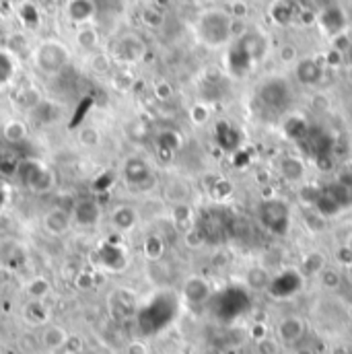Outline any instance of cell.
I'll use <instances>...</instances> for the list:
<instances>
[{"label": "cell", "mask_w": 352, "mask_h": 354, "mask_svg": "<svg viewBox=\"0 0 352 354\" xmlns=\"http://www.w3.org/2000/svg\"><path fill=\"white\" fill-rule=\"evenodd\" d=\"M64 15L75 25H87L95 19V4L93 0H68L64 6Z\"/></svg>", "instance_id": "obj_11"}, {"label": "cell", "mask_w": 352, "mask_h": 354, "mask_svg": "<svg viewBox=\"0 0 352 354\" xmlns=\"http://www.w3.org/2000/svg\"><path fill=\"white\" fill-rule=\"evenodd\" d=\"M151 354H155V353H151Z\"/></svg>", "instance_id": "obj_29"}, {"label": "cell", "mask_w": 352, "mask_h": 354, "mask_svg": "<svg viewBox=\"0 0 352 354\" xmlns=\"http://www.w3.org/2000/svg\"><path fill=\"white\" fill-rule=\"evenodd\" d=\"M89 62H91V71H95L99 75H107L111 71V66H113L111 56L105 54V52H93L91 58H89Z\"/></svg>", "instance_id": "obj_22"}, {"label": "cell", "mask_w": 352, "mask_h": 354, "mask_svg": "<svg viewBox=\"0 0 352 354\" xmlns=\"http://www.w3.org/2000/svg\"><path fill=\"white\" fill-rule=\"evenodd\" d=\"M17 73V58L10 50H0V87H6Z\"/></svg>", "instance_id": "obj_17"}, {"label": "cell", "mask_w": 352, "mask_h": 354, "mask_svg": "<svg viewBox=\"0 0 352 354\" xmlns=\"http://www.w3.org/2000/svg\"><path fill=\"white\" fill-rule=\"evenodd\" d=\"M155 95H157V99L167 101V99L172 97V87H169V83H157V85H155Z\"/></svg>", "instance_id": "obj_28"}, {"label": "cell", "mask_w": 352, "mask_h": 354, "mask_svg": "<svg viewBox=\"0 0 352 354\" xmlns=\"http://www.w3.org/2000/svg\"><path fill=\"white\" fill-rule=\"evenodd\" d=\"M111 227L120 233H130L138 225V210L130 204H118L109 214Z\"/></svg>", "instance_id": "obj_8"}, {"label": "cell", "mask_w": 352, "mask_h": 354, "mask_svg": "<svg viewBox=\"0 0 352 354\" xmlns=\"http://www.w3.org/2000/svg\"><path fill=\"white\" fill-rule=\"evenodd\" d=\"M147 52L145 41L136 35V33H128V35H120L113 46H111V60L122 62V64H134L138 62Z\"/></svg>", "instance_id": "obj_4"}, {"label": "cell", "mask_w": 352, "mask_h": 354, "mask_svg": "<svg viewBox=\"0 0 352 354\" xmlns=\"http://www.w3.org/2000/svg\"><path fill=\"white\" fill-rule=\"evenodd\" d=\"M295 75L303 85L315 87L324 79V68H322L317 58H311V56L309 58H299L297 64H295Z\"/></svg>", "instance_id": "obj_7"}, {"label": "cell", "mask_w": 352, "mask_h": 354, "mask_svg": "<svg viewBox=\"0 0 352 354\" xmlns=\"http://www.w3.org/2000/svg\"><path fill=\"white\" fill-rule=\"evenodd\" d=\"M126 354H151V348L142 340H132L126 346Z\"/></svg>", "instance_id": "obj_26"}, {"label": "cell", "mask_w": 352, "mask_h": 354, "mask_svg": "<svg viewBox=\"0 0 352 354\" xmlns=\"http://www.w3.org/2000/svg\"><path fill=\"white\" fill-rule=\"evenodd\" d=\"M25 292L29 301H46L52 295V282L46 276H35L25 284Z\"/></svg>", "instance_id": "obj_15"}, {"label": "cell", "mask_w": 352, "mask_h": 354, "mask_svg": "<svg viewBox=\"0 0 352 354\" xmlns=\"http://www.w3.org/2000/svg\"><path fill=\"white\" fill-rule=\"evenodd\" d=\"M77 44H79V48L81 50H85V52H95L97 50V46H99V33L93 29V27H81L79 29V33H77Z\"/></svg>", "instance_id": "obj_19"}, {"label": "cell", "mask_w": 352, "mask_h": 354, "mask_svg": "<svg viewBox=\"0 0 352 354\" xmlns=\"http://www.w3.org/2000/svg\"><path fill=\"white\" fill-rule=\"evenodd\" d=\"M79 145L85 147V149H97L101 147V132L95 128V126H83L79 130Z\"/></svg>", "instance_id": "obj_21"}, {"label": "cell", "mask_w": 352, "mask_h": 354, "mask_svg": "<svg viewBox=\"0 0 352 354\" xmlns=\"http://www.w3.org/2000/svg\"><path fill=\"white\" fill-rule=\"evenodd\" d=\"M122 176H124L126 185L134 192H149L157 181L151 165L140 157H128L124 163Z\"/></svg>", "instance_id": "obj_3"}, {"label": "cell", "mask_w": 352, "mask_h": 354, "mask_svg": "<svg viewBox=\"0 0 352 354\" xmlns=\"http://www.w3.org/2000/svg\"><path fill=\"white\" fill-rule=\"evenodd\" d=\"M189 118H192V122H194V124H198V126L206 124V122H208V118H210V109H208V105H204V103H196V105L189 109Z\"/></svg>", "instance_id": "obj_25"}, {"label": "cell", "mask_w": 352, "mask_h": 354, "mask_svg": "<svg viewBox=\"0 0 352 354\" xmlns=\"http://www.w3.org/2000/svg\"><path fill=\"white\" fill-rule=\"evenodd\" d=\"M29 136V128L23 120H8L2 126V138L10 145H21Z\"/></svg>", "instance_id": "obj_14"}, {"label": "cell", "mask_w": 352, "mask_h": 354, "mask_svg": "<svg viewBox=\"0 0 352 354\" xmlns=\"http://www.w3.org/2000/svg\"><path fill=\"white\" fill-rule=\"evenodd\" d=\"M68 340H71V334L66 332V328H62V326H58V324H48V326H44L41 338H39L41 346H44L48 353H58V351L66 348Z\"/></svg>", "instance_id": "obj_9"}, {"label": "cell", "mask_w": 352, "mask_h": 354, "mask_svg": "<svg viewBox=\"0 0 352 354\" xmlns=\"http://www.w3.org/2000/svg\"><path fill=\"white\" fill-rule=\"evenodd\" d=\"M15 101H17L25 111H31V109L41 101V97H39V93L33 91V88H23V91L15 97Z\"/></svg>", "instance_id": "obj_23"}, {"label": "cell", "mask_w": 352, "mask_h": 354, "mask_svg": "<svg viewBox=\"0 0 352 354\" xmlns=\"http://www.w3.org/2000/svg\"><path fill=\"white\" fill-rule=\"evenodd\" d=\"M95 4V17L111 19L120 17L124 12V0H93Z\"/></svg>", "instance_id": "obj_18"}, {"label": "cell", "mask_w": 352, "mask_h": 354, "mask_svg": "<svg viewBox=\"0 0 352 354\" xmlns=\"http://www.w3.org/2000/svg\"><path fill=\"white\" fill-rule=\"evenodd\" d=\"M163 252H165V243L159 235H149L145 239V258L147 260H153V262L161 260Z\"/></svg>", "instance_id": "obj_20"}, {"label": "cell", "mask_w": 352, "mask_h": 354, "mask_svg": "<svg viewBox=\"0 0 352 354\" xmlns=\"http://www.w3.org/2000/svg\"><path fill=\"white\" fill-rule=\"evenodd\" d=\"M307 332V324L297 317V315H288V317H282L276 326V338L284 344V346H295L303 340Z\"/></svg>", "instance_id": "obj_6"}, {"label": "cell", "mask_w": 352, "mask_h": 354, "mask_svg": "<svg viewBox=\"0 0 352 354\" xmlns=\"http://www.w3.org/2000/svg\"><path fill=\"white\" fill-rule=\"evenodd\" d=\"M73 225H75L73 210H66V208H60V206L50 208L44 214V218H41L44 231L48 235H52V237H64V235H68L71 229H73Z\"/></svg>", "instance_id": "obj_5"}, {"label": "cell", "mask_w": 352, "mask_h": 354, "mask_svg": "<svg viewBox=\"0 0 352 354\" xmlns=\"http://www.w3.org/2000/svg\"><path fill=\"white\" fill-rule=\"evenodd\" d=\"M31 60L41 75L56 77L71 64V50L60 39H44L31 50Z\"/></svg>", "instance_id": "obj_2"}, {"label": "cell", "mask_w": 352, "mask_h": 354, "mask_svg": "<svg viewBox=\"0 0 352 354\" xmlns=\"http://www.w3.org/2000/svg\"><path fill=\"white\" fill-rule=\"evenodd\" d=\"M235 19L225 8H206L198 15L194 23L196 39L210 50H221L233 41Z\"/></svg>", "instance_id": "obj_1"}, {"label": "cell", "mask_w": 352, "mask_h": 354, "mask_svg": "<svg viewBox=\"0 0 352 354\" xmlns=\"http://www.w3.org/2000/svg\"><path fill=\"white\" fill-rule=\"evenodd\" d=\"M6 248H10L15 254L21 250V245H17V243H12V241H10V243H6ZM6 248H4V243H2V245H0V252H4ZM10 258H15V256H12V254H8V256H2V258H0V264L6 266V268H12V260H10Z\"/></svg>", "instance_id": "obj_27"}, {"label": "cell", "mask_w": 352, "mask_h": 354, "mask_svg": "<svg viewBox=\"0 0 352 354\" xmlns=\"http://www.w3.org/2000/svg\"><path fill=\"white\" fill-rule=\"evenodd\" d=\"M280 174L286 181H299L305 177V165L297 157H282L280 159Z\"/></svg>", "instance_id": "obj_16"}, {"label": "cell", "mask_w": 352, "mask_h": 354, "mask_svg": "<svg viewBox=\"0 0 352 354\" xmlns=\"http://www.w3.org/2000/svg\"><path fill=\"white\" fill-rule=\"evenodd\" d=\"M183 297H185L187 303H194V305L204 303V301L210 297V286H208V282H206L204 278L194 276V278H189V280L185 282V286H183Z\"/></svg>", "instance_id": "obj_12"}, {"label": "cell", "mask_w": 352, "mask_h": 354, "mask_svg": "<svg viewBox=\"0 0 352 354\" xmlns=\"http://www.w3.org/2000/svg\"><path fill=\"white\" fill-rule=\"evenodd\" d=\"M23 317L29 326H48L50 324V311L46 307V301H29L23 309Z\"/></svg>", "instance_id": "obj_13"}, {"label": "cell", "mask_w": 352, "mask_h": 354, "mask_svg": "<svg viewBox=\"0 0 352 354\" xmlns=\"http://www.w3.org/2000/svg\"><path fill=\"white\" fill-rule=\"evenodd\" d=\"M317 278H319L322 286L328 288V290H334V288L340 284V274H338L336 270H330V268H324V270L317 274Z\"/></svg>", "instance_id": "obj_24"}, {"label": "cell", "mask_w": 352, "mask_h": 354, "mask_svg": "<svg viewBox=\"0 0 352 354\" xmlns=\"http://www.w3.org/2000/svg\"><path fill=\"white\" fill-rule=\"evenodd\" d=\"M109 307L115 317L126 319L136 311V297L128 288H115L109 295Z\"/></svg>", "instance_id": "obj_10"}]
</instances>
